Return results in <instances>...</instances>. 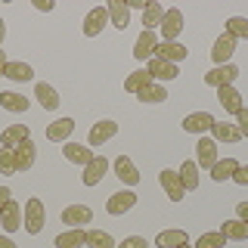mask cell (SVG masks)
Returning a JSON list of instances; mask_svg holds the SVG:
<instances>
[{"mask_svg": "<svg viewBox=\"0 0 248 248\" xmlns=\"http://www.w3.org/2000/svg\"><path fill=\"white\" fill-rule=\"evenodd\" d=\"M22 227H25L31 236H37V232L44 230V223H46V217H44V202L41 199H28L25 202V208H22Z\"/></svg>", "mask_w": 248, "mask_h": 248, "instance_id": "cell-1", "label": "cell"}, {"mask_svg": "<svg viewBox=\"0 0 248 248\" xmlns=\"http://www.w3.org/2000/svg\"><path fill=\"white\" fill-rule=\"evenodd\" d=\"M236 78H239V68L232 65V62H227V65H214L211 72L205 75V84L214 87V90H220V87H230Z\"/></svg>", "mask_w": 248, "mask_h": 248, "instance_id": "cell-2", "label": "cell"}, {"mask_svg": "<svg viewBox=\"0 0 248 248\" xmlns=\"http://www.w3.org/2000/svg\"><path fill=\"white\" fill-rule=\"evenodd\" d=\"M115 134H118V124H115L112 118H103V121H96L90 127V137H87V143H90V149H99L103 143H108Z\"/></svg>", "mask_w": 248, "mask_h": 248, "instance_id": "cell-3", "label": "cell"}, {"mask_svg": "<svg viewBox=\"0 0 248 248\" xmlns=\"http://www.w3.org/2000/svg\"><path fill=\"white\" fill-rule=\"evenodd\" d=\"M146 72H149V78H152L155 84H161V81H174V78L180 75V68H177L174 62H168V59L152 56V59H149V68H146Z\"/></svg>", "mask_w": 248, "mask_h": 248, "instance_id": "cell-4", "label": "cell"}, {"mask_svg": "<svg viewBox=\"0 0 248 248\" xmlns=\"http://www.w3.org/2000/svg\"><path fill=\"white\" fill-rule=\"evenodd\" d=\"M158 180H161V189H165V196H168L170 202H183L186 189H183V183H180V174H177V170L165 168V170L158 174Z\"/></svg>", "mask_w": 248, "mask_h": 248, "instance_id": "cell-5", "label": "cell"}, {"mask_svg": "<svg viewBox=\"0 0 248 248\" xmlns=\"http://www.w3.org/2000/svg\"><path fill=\"white\" fill-rule=\"evenodd\" d=\"M108 25V10L106 6H93L84 16V37H99V31Z\"/></svg>", "mask_w": 248, "mask_h": 248, "instance_id": "cell-6", "label": "cell"}, {"mask_svg": "<svg viewBox=\"0 0 248 248\" xmlns=\"http://www.w3.org/2000/svg\"><path fill=\"white\" fill-rule=\"evenodd\" d=\"M134 205H137L134 189H121V192H115V196H108L106 211H108V214H115V217H121V214H127Z\"/></svg>", "mask_w": 248, "mask_h": 248, "instance_id": "cell-7", "label": "cell"}, {"mask_svg": "<svg viewBox=\"0 0 248 248\" xmlns=\"http://www.w3.org/2000/svg\"><path fill=\"white\" fill-rule=\"evenodd\" d=\"M93 220V211L87 205H68L65 211H62V223H65L68 230H84V223H90Z\"/></svg>", "mask_w": 248, "mask_h": 248, "instance_id": "cell-8", "label": "cell"}, {"mask_svg": "<svg viewBox=\"0 0 248 248\" xmlns=\"http://www.w3.org/2000/svg\"><path fill=\"white\" fill-rule=\"evenodd\" d=\"M155 50H158V34L143 28V34H140V37H137V44H134V56H137V59H143V62H149V59L155 56Z\"/></svg>", "mask_w": 248, "mask_h": 248, "instance_id": "cell-9", "label": "cell"}, {"mask_svg": "<svg viewBox=\"0 0 248 248\" xmlns=\"http://www.w3.org/2000/svg\"><path fill=\"white\" fill-rule=\"evenodd\" d=\"M115 177H118L127 189L140 183V170H137V165L127 158V155H118V158H115Z\"/></svg>", "mask_w": 248, "mask_h": 248, "instance_id": "cell-10", "label": "cell"}, {"mask_svg": "<svg viewBox=\"0 0 248 248\" xmlns=\"http://www.w3.org/2000/svg\"><path fill=\"white\" fill-rule=\"evenodd\" d=\"M161 37H165V41H177V34H180L183 31V13L177 10H165V19H161Z\"/></svg>", "mask_w": 248, "mask_h": 248, "instance_id": "cell-11", "label": "cell"}, {"mask_svg": "<svg viewBox=\"0 0 248 248\" xmlns=\"http://www.w3.org/2000/svg\"><path fill=\"white\" fill-rule=\"evenodd\" d=\"M22 205L16 199H10V205L3 208V211H0V227H3L6 232H16V230H22Z\"/></svg>", "mask_w": 248, "mask_h": 248, "instance_id": "cell-12", "label": "cell"}, {"mask_svg": "<svg viewBox=\"0 0 248 248\" xmlns=\"http://www.w3.org/2000/svg\"><path fill=\"white\" fill-rule=\"evenodd\" d=\"M155 56L158 59H168V62H183L186 56H189V50L180 44V41H158V50H155Z\"/></svg>", "mask_w": 248, "mask_h": 248, "instance_id": "cell-13", "label": "cell"}, {"mask_svg": "<svg viewBox=\"0 0 248 248\" xmlns=\"http://www.w3.org/2000/svg\"><path fill=\"white\" fill-rule=\"evenodd\" d=\"M214 121L217 118L211 112H192V115L183 118V130H186V134H205V130H211Z\"/></svg>", "mask_w": 248, "mask_h": 248, "instance_id": "cell-14", "label": "cell"}, {"mask_svg": "<svg viewBox=\"0 0 248 248\" xmlns=\"http://www.w3.org/2000/svg\"><path fill=\"white\" fill-rule=\"evenodd\" d=\"M72 134H75L72 118H56L53 124H46V140H50V143H68Z\"/></svg>", "mask_w": 248, "mask_h": 248, "instance_id": "cell-15", "label": "cell"}, {"mask_svg": "<svg viewBox=\"0 0 248 248\" xmlns=\"http://www.w3.org/2000/svg\"><path fill=\"white\" fill-rule=\"evenodd\" d=\"M62 155H65L72 165H84V168H87L90 161H93V149H90V146L72 143V140H68V143H62Z\"/></svg>", "mask_w": 248, "mask_h": 248, "instance_id": "cell-16", "label": "cell"}, {"mask_svg": "<svg viewBox=\"0 0 248 248\" xmlns=\"http://www.w3.org/2000/svg\"><path fill=\"white\" fill-rule=\"evenodd\" d=\"M232 53H236V41H232V37L227 34V31H223V34L214 41V46H211V59L217 62V65H227Z\"/></svg>", "mask_w": 248, "mask_h": 248, "instance_id": "cell-17", "label": "cell"}, {"mask_svg": "<svg viewBox=\"0 0 248 248\" xmlns=\"http://www.w3.org/2000/svg\"><path fill=\"white\" fill-rule=\"evenodd\" d=\"M217 103H220L223 112H230V115H239V112L245 108L242 96H239V90L232 87V84H230V87H220V90H217Z\"/></svg>", "mask_w": 248, "mask_h": 248, "instance_id": "cell-18", "label": "cell"}, {"mask_svg": "<svg viewBox=\"0 0 248 248\" xmlns=\"http://www.w3.org/2000/svg\"><path fill=\"white\" fill-rule=\"evenodd\" d=\"M196 152H199V158H196L199 168H214L217 165V143H214L211 137H199Z\"/></svg>", "mask_w": 248, "mask_h": 248, "instance_id": "cell-19", "label": "cell"}, {"mask_svg": "<svg viewBox=\"0 0 248 248\" xmlns=\"http://www.w3.org/2000/svg\"><path fill=\"white\" fill-rule=\"evenodd\" d=\"M16 168H19V170H28L31 165H34V158H37V146H34V140H22V143L19 146H16Z\"/></svg>", "mask_w": 248, "mask_h": 248, "instance_id": "cell-20", "label": "cell"}, {"mask_svg": "<svg viewBox=\"0 0 248 248\" xmlns=\"http://www.w3.org/2000/svg\"><path fill=\"white\" fill-rule=\"evenodd\" d=\"M106 170H108V158H103V155H93V161L84 168V177H81L84 186H96L106 177Z\"/></svg>", "mask_w": 248, "mask_h": 248, "instance_id": "cell-21", "label": "cell"}, {"mask_svg": "<svg viewBox=\"0 0 248 248\" xmlns=\"http://www.w3.org/2000/svg\"><path fill=\"white\" fill-rule=\"evenodd\" d=\"M28 137H31L28 124H10V127L0 134V146H3V149H16V146H19L22 140H28Z\"/></svg>", "mask_w": 248, "mask_h": 248, "instance_id": "cell-22", "label": "cell"}, {"mask_svg": "<svg viewBox=\"0 0 248 248\" xmlns=\"http://www.w3.org/2000/svg\"><path fill=\"white\" fill-rule=\"evenodd\" d=\"M106 10H108V22H112L118 31H124V28L130 25V6L124 3V0H112Z\"/></svg>", "mask_w": 248, "mask_h": 248, "instance_id": "cell-23", "label": "cell"}, {"mask_svg": "<svg viewBox=\"0 0 248 248\" xmlns=\"http://www.w3.org/2000/svg\"><path fill=\"white\" fill-rule=\"evenodd\" d=\"M189 242V232L186 230H161L158 236H155V245L158 248H180Z\"/></svg>", "mask_w": 248, "mask_h": 248, "instance_id": "cell-24", "label": "cell"}, {"mask_svg": "<svg viewBox=\"0 0 248 248\" xmlns=\"http://www.w3.org/2000/svg\"><path fill=\"white\" fill-rule=\"evenodd\" d=\"M211 134H214V143H239V140H242L239 127L236 124H227V121H214Z\"/></svg>", "mask_w": 248, "mask_h": 248, "instance_id": "cell-25", "label": "cell"}, {"mask_svg": "<svg viewBox=\"0 0 248 248\" xmlns=\"http://www.w3.org/2000/svg\"><path fill=\"white\" fill-rule=\"evenodd\" d=\"M34 99L46 108V112H56V108H59V93L53 90L50 84H44V81L34 84Z\"/></svg>", "mask_w": 248, "mask_h": 248, "instance_id": "cell-26", "label": "cell"}, {"mask_svg": "<svg viewBox=\"0 0 248 248\" xmlns=\"http://www.w3.org/2000/svg\"><path fill=\"white\" fill-rule=\"evenodd\" d=\"M0 108H6V112H13V115H22V112H28V99L22 96V93L3 90L0 93Z\"/></svg>", "mask_w": 248, "mask_h": 248, "instance_id": "cell-27", "label": "cell"}, {"mask_svg": "<svg viewBox=\"0 0 248 248\" xmlns=\"http://www.w3.org/2000/svg\"><path fill=\"white\" fill-rule=\"evenodd\" d=\"M177 174H180V183H183V189H186V192H196V189H199V165H196L192 158H189V161H183Z\"/></svg>", "mask_w": 248, "mask_h": 248, "instance_id": "cell-28", "label": "cell"}, {"mask_svg": "<svg viewBox=\"0 0 248 248\" xmlns=\"http://www.w3.org/2000/svg\"><path fill=\"white\" fill-rule=\"evenodd\" d=\"M84 239H87V230H65V232H59L56 236V248H84Z\"/></svg>", "mask_w": 248, "mask_h": 248, "instance_id": "cell-29", "label": "cell"}, {"mask_svg": "<svg viewBox=\"0 0 248 248\" xmlns=\"http://www.w3.org/2000/svg\"><path fill=\"white\" fill-rule=\"evenodd\" d=\"M161 19H165V6L155 3V0H149V3H146V10H143V25H146V31H155V28L161 25Z\"/></svg>", "mask_w": 248, "mask_h": 248, "instance_id": "cell-30", "label": "cell"}, {"mask_svg": "<svg viewBox=\"0 0 248 248\" xmlns=\"http://www.w3.org/2000/svg\"><path fill=\"white\" fill-rule=\"evenodd\" d=\"M220 232L227 236V242H230V239H232V242H245V239H248V223H242L239 217H236V220H223Z\"/></svg>", "mask_w": 248, "mask_h": 248, "instance_id": "cell-31", "label": "cell"}, {"mask_svg": "<svg viewBox=\"0 0 248 248\" xmlns=\"http://www.w3.org/2000/svg\"><path fill=\"white\" fill-rule=\"evenodd\" d=\"M149 84H152V78H149L146 68H137V72H130L127 78H124V90L127 93H140L143 87H149Z\"/></svg>", "mask_w": 248, "mask_h": 248, "instance_id": "cell-32", "label": "cell"}, {"mask_svg": "<svg viewBox=\"0 0 248 248\" xmlns=\"http://www.w3.org/2000/svg\"><path fill=\"white\" fill-rule=\"evenodd\" d=\"M239 170V161L236 158H223V161H217V165L211 168V180L217 183H223V180H232V174Z\"/></svg>", "mask_w": 248, "mask_h": 248, "instance_id": "cell-33", "label": "cell"}, {"mask_svg": "<svg viewBox=\"0 0 248 248\" xmlns=\"http://www.w3.org/2000/svg\"><path fill=\"white\" fill-rule=\"evenodd\" d=\"M6 78L16 81V84H25V81L34 78V68H31L28 62H10V65H6Z\"/></svg>", "mask_w": 248, "mask_h": 248, "instance_id": "cell-34", "label": "cell"}, {"mask_svg": "<svg viewBox=\"0 0 248 248\" xmlns=\"http://www.w3.org/2000/svg\"><path fill=\"white\" fill-rule=\"evenodd\" d=\"M84 245H87V248H115L118 242H115V239L108 236L106 230H87V239H84Z\"/></svg>", "mask_w": 248, "mask_h": 248, "instance_id": "cell-35", "label": "cell"}, {"mask_svg": "<svg viewBox=\"0 0 248 248\" xmlns=\"http://www.w3.org/2000/svg\"><path fill=\"white\" fill-rule=\"evenodd\" d=\"M227 34L232 41H248V19L245 16H232L227 19Z\"/></svg>", "mask_w": 248, "mask_h": 248, "instance_id": "cell-36", "label": "cell"}, {"mask_svg": "<svg viewBox=\"0 0 248 248\" xmlns=\"http://www.w3.org/2000/svg\"><path fill=\"white\" fill-rule=\"evenodd\" d=\"M137 96H140V103H165V99H168V90H165V84H155L152 81L149 87H143Z\"/></svg>", "mask_w": 248, "mask_h": 248, "instance_id": "cell-37", "label": "cell"}, {"mask_svg": "<svg viewBox=\"0 0 248 248\" xmlns=\"http://www.w3.org/2000/svg\"><path fill=\"white\" fill-rule=\"evenodd\" d=\"M196 248H227V236H223L220 230H214V232H202L199 242H196Z\"/></svg>", "mask_w": 248, "mask_h": 248, "instance_id": "cell-38", "label": "cell"}, {"mask_svg": "<svg viewBox=\"0 0 248 248\" xmlns=\"http://www.w3.org/2000/svg\"><path fill=\"white\" fill-rule=\"evenodd\" d=\"M0 174H19V168H16V152L13 149H0Z\"/></svg>", "mask_w": 248, "mask_h": 248, "instance_id": "cell-39", "label": "cell"}, {"mask_svg": "<svg viewBox=\"0 0 248 248\" xmlns=\"http://www.w3.org/2000/svg\"><path fill=\"white\" fill-rule=\"evenodd\" d=\"M115 248H149V242H146L143 236H130V239H124V242H118Z\"/></svg>", "mask_w": 248, "mask_h": 248, "instance_id": "cell-40", "label": "cell"}, {"mask_svg": "<svg viewBox=\"0 0 248 248\" xmlns=\"http://www.w3.org/2000/svg\"><path fill=\"white\" fill-rule=\"evenodd\" d=\"M236 127H239V134H242V140L248 137V108H242V112L236 115Z\"/></svg>", "mask_w": 248, "mask_h": 248, "instance_id": "cell-41", "label": "cell"}, {"mask_svg": "<svg viewBox=\"0 0 248 248\" xmlns=\"http://www.w3.org/2000/svg\"><path fill=\"white\" fill-rule=\"evenodd\" d=\"M232 180H236L239 186H248V165H239V170L232 174Z\"/></svg>", "mask_w": 248, "mask_h": 248, "instance_id": "cell-42", "label": "cell"}, {"mask_svg": "<svg viewBox=\"0 0 248 248\" xmlns=\"http://www.w3.org/2000/svg\"><path fill=\"white\" fill-rule=\"evenodd\" d=\"M10 199H13V192H10V186H0V211H3L6 205H10Z\"/></svg>", "mask_w": 248, "mask_h": 248, "instance_id": "cell-43", "label": "cell"}, {"mask_svg": "<svg viewBox=\"0 0 248 248\" xmlns=\"http://www.w3.org/2000/svg\"><path fill=\"white\" fill-rule=\"evenodd\" d=\"M53 0H34V10H41V13H53Z\"/></svg>", "mask_w": 248, "mask_h": 248, "instance_id": "cell-44", "label": "cell"}, {"mask_svg": "<svg viewBox=\"0 0 248 248\" xmlns=\"http://www.w3.org/2000/svg\"><path fill=\"white\" fill-rule=\"evenodd\" d=\"M236 214H239V220H242V223H248V202H239V205H236Z\"/></svg>", "mask_w": 248, "mask_h": 248, "instance_id": "cell-45", "label": "cell"}, {"mask_svg": "<svg viewBox=\"0 0 248 248\" xmlns=\"http://www.w3.org/2000/svg\"><path fill=\"white\" fill-rule=\"evenodd\" d=\"M6 65H10V59H6V53L0 50V78H6Z\"/></svg>", "mask_w": 248, "mask_h": 248, "instance_id": "cell-46", "label": "cell"}, {"mask_svg": "<svg viewBox=\"0 0 248 248\" xmlns=\"http://www.w3.org/2000/svg\"><path fill=\"white\" fill-rule=\"evenodd\" d=\"M0 248H19V245H16L10 236H0Z\"/></svg>", "mask_w": 248, "mask_h": 248, "instance_id": "cell-47", "label": "cell"}, {"mask_svg": "<svg viewBox=\"0 0 248 248\" xmlns=\"http://www.w3.org/2000/svg\"><path fill=\"white\" fill-rule=\"evenodd\" d=\"M3 41H6V22L0 19V46H3Z\"/></svg>", "mask_w": 248, "mask_h": 248, "instance_id": "cell-48", "label": "cell"}, {"mask_svg": "<svg viewBox=\"0 0 248 248\" xmlns=\"http://www.w3.org/2000/svg\"><path fill=\"white\" fill-rule=\"evenodd\" d=\"M180 248H192V245H189V242H186V245H180Z\"/></svg>", "mask_w": 248, "mask_h": 248, "instance_id": "cell-49", "label": "cell"}]
</instances>
